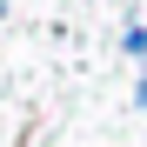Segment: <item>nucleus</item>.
I'll return each mask as SVG.
<instances>
[{
	"mask_svg": "<svg viewBox=\"0 0 147 147\" xmlns=\"http://www.w3.org/2000/svg\"><path fill=\"white\" fill-rule=\"evenodd\" d=\"M120 47H127V54H147V27H140V20H134L127 34H120Z\"/></svg>",
	"mask_w": 147,
	"mask_h": 147,
	"instance_id": "nucleus-1",
	"label": "nucleus"
}]
</instances>
